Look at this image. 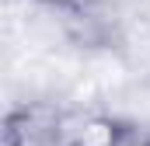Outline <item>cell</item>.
<instances>
[{
	"instance_id": "obj_1",
	"label": "cell",
	"mask_w": 150,
	"mask_h": 146,
	"mask_svg": "<svg viewBox=\"0 0 150 146\" xmlns=\"http://www.w3.org/2000/svg\"><path fill=\"white\" fill-rule=\"evenodd\" d=\"M119 132H122L119 118L105 115V111H91V115L84 118L80 132H77L74 146H115L119 143Z\"/></svg>"
},
{
	"instance_id": "obj_2",
	"label": "cell",
	"mask_w": 150,
	"mask_h": 146,
	"mask_svg": "<svg viewBox=\"0 0 150 146\" xmlns=\"http://www.w3.org/2000/svg\"><path fill=\"white\" fill-rule=\"evenodd\" d=\"M115 146H150V129H140V125H122L119 143H115Z\"/></svg>"
},
{
	"instance_id": "obj_3",
	"label": "cell",
	"mask_w": 150,
	"mask_h": 146,
	"mask_svg": "<svg viewBox=\"0 0 150 146\" xmlns=\"http://www.w3.org/2000/svg\"><path fill=\"white\" fill-rule=\"evenodd\" d=\"M63 7H70V11H80V14H87V11H94V7H101L105 0H59Z\"/></svg>"
},
{
	"instance_id": "obj_4",
	"label": "cell",
	"mask_w": 150,
	"mask_h": 146,
	"mask_svg": "<svg viewBox=\"0 0 150 146\" xmlns=\"http://www.w3.org/2000/svg\"><path fill=\"white\" fill-rule=\"evenodd\" d=\"M35 4H59V0H35Z\"/></svg>"
}]
</instances>
